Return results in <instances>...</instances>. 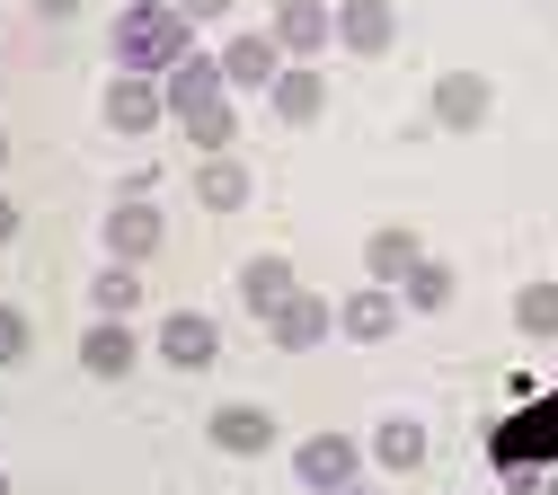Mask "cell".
<instances>
[{"label":"cell","mask_w":558,"mask_h":495,"mask_svg":"<svg viewBox=\"0 0 558 495\" xmlns=\"http://www.w3.org/2000/svg\"><path fill=\"white\" fill-rule=\"evenodd\" d=\"M541 495H558V469H549V478H541Z\"/></svg>","instance_id":"cell-29"},{"label":"cell","mask_w":558,"mask_h":495,"mask_svg":"<svg viewBox=\"0 0 558 495\" xmlns=\"http://www.w3.org/2000/svg\"><path fill=\"white\" fill-rule=\"evenodd\" d=\"M160 107H169V89H151L143 71H116V89H107V124H116V133H151Z\"/></svg>","instance_id":"cell-9"},{"label":"cell","mask_w":558,"mask_h":495,"mask_svg":"<svg viewBox=\"0 0 558 495\" xmlns=\"http://www.w3.org/2000/svg\"><path fill=\"white\" fill-rule=\"evenodd\" d=\"M0 495H10V478H0Z\"/></svg>","instance_id":"cell-32"},{"label":"cell","mask_w":558,"mask_h":495,"mask_svg":"<svg viewBox=\"0 0 558 495\" xmlns=\"http://www.w3.org/2000/svg\"><path fill=\"white\" fill-rule=\"evenodd\" d=\"M514 327L523 336H558V283H523L514 293Z\"/></svg>","instance_id":"cell-23"},{"label":"cell","mask_w":558,"mask_h":495,"mask_svg":"<svg viewBox=\"0 0 558 495\" xmlns=\"http://www.w3.org/2000/svg\"><path fill=\"white\" fill-rule=\"evenodd\" d=\"M195 203H204V212H240V203H248V169H240L231 151H214V160L195 169Z\"/></svg>","instance_id":"cell-18"},{"label":"cell","mask_w":558,"mask_h":495,"mask_svg":"<svg viewBox=\"0 0 558 495\" xmlns=\"http://www.w3.org/2000/svg\"><path fill=\"white\" fill-rule=\"evenodd\" d=\"M373 460H381V469H426V424H416V416H390L381 434H373Z\"/></svg>","instance_id":"cell-20"},{"label":"cell","mask_w":558,"mask_h":495,"mask_svg":"<svg viewBox=\"0 0 558 495\" xmlns=\"http://www.w3.org/2000/svg\"><path fill=\"white\" fill-rule=\"evenodd\" d=\"M337 45L345 53H390L399 45V18H390V0H345V10H337Z\"/></svg>","instance_id":"cell-8"},{"label":"cell","mask_w":558,"mask_h":495,"mask_svg":"<svg viewBox=\"0 0 558 495\" xmlns=\"http://www.w3.org/2000/svg\"><path fill=\"white\" fill-rule=\"evenodd\" d=\"M426 107H435V124H444V133H478V124H487V107H497V89H487L478 71H444Z\"/></svg>","instance_id":"cell-5"},{"label":"cell","mask_w":558,"mask_h":495,"mask_svg":"<svg viewBox=\"0 0 558 495\" xmlns=\"http://www.w3.org/2000/svg\"><path fill=\"white\" fill-rule=\"evenodd\" d=\"M293 469H302V486H319V495H337V486H355V469H364V451L345 443V434H311V443L293 451Z\"/></svg>","instance_id":"cell-6"},{"label":"cell","mask_w":558,"mask_h":495,"mask_svg":"<svg viewBox=\"0 0 558 495\" xmlns=\"http://www.w3.org/2000/svg\"><path fill=\"white\" fill-rule=\"evenodd\" d=\"M222 89H231V81H222V62H214V53H186V62L169 71V107H178V115H195V107H214Z\"/></svg>","instance_id":"cell-17"},{"label":"cell","mask_w":558,"mask_h":495,"mask_svg":"<svg viewBox=\"0 0 558 495\" xmlns=\"http://www.w3.org/2000/svg\"><path fill=\"white\" fill-rule=\"evenodd\" d=\"M89 301H98V319H133V310H143V274H133V265H107V274L89 283Z\"/></svg>","instance_id":"cell-22"},{"label":"cell","mask_w":558,"mask_h":495,"mask_svg":"<svg viewBox=\"0 0 558 495\" xmlns=\"http://www.w3.org/2000/svg\"><path fill=\"white\" fill-rule=\"evenodd\" d=\"M178 124H186V141H195V151L214 160V151H231V133H240V107H222V98H214V107H195V115H178Z\"/></svg>","instance_id":"cell-21"},{"label":"cell","mask_w":558,"mask_h":495,"mask_svg":"<svg viewBox=\"0 0 558 495\" xmlns=\"http://www.w3.org/2000/svg\"><path fill=\"white\" fill-rule=\"evenodd\" d=\"M275 115H284V124H319V107H328V81H319V71L311 62H293V71H275Z\"/></svg>","instance_id":"cell-15"},{"label":"cell","mask_w":558,"mask_h":495,"mask_svg":"<svg viewBox=\"0 0 558 495\" xmlns=\"http://www.w3.org/2000/svg\"><path fill=\"white\" fill-rule=\"evenodd\" d=\"M337 495H373V486H337Z\"/></svg>","instance_id":"cell-30"},{"label":"cell","mask_w":558,"mask_h":495,"mask_svg":"<svg viewBox=\"0 0 558 495\" xmlns=\"http://www.w3.org/2000/svg\"><path fill=\"white\" fill-rule=\"evenodd\" d=\"M107 248H116V265H143V257H160V248H169L160 203H151V195H124V203L107 212Z\"/></svg>","instance_id":"cell-3"},{"label":"cell","mask_w":558,"mask_h":495,"mask_svg":"<svg viewBox=\"0 0 558 495\" xmlns=\"http://www.w3.org/2000/svg\"><path fill=\"white\" fill-rule=\"evenodd\" d=\"M214 443L240 451V460H257V451H275V416L266 407H214Z\"/></svg>","instance_id":"cell-16"},{"label":"cell","mask_w":558,"mask_h":495,"mask_svg":"<svg viewBox=\"0 0 558 495\" xmlns=\"http://www.w3.org/2000/svg\"><path fill=\"white\" fill-rule=\"evenodd\" d=\"M337 327L355 336V345H381V336L399 327V301H390V283H364L355 301H337Z\"/></svg>","instance_id":"cell-13"},{"label":"cell","mask_w":558,"mask_h":495,"mask_svg":"<svg viewBox=\"0 0 558 495\" xmlns=\"http://www.w3.org/2000/svg\"><path fill=\"white\" fill-rule=\"evenodd\" d=\"M27 345H36V327H27V310H10V301H0V363H19Z\"/></svg>","instance_id":"cell-25"},{"label":"cell","mask_w":558,"mask_h":495,"mask_svg":"<svg viewBox=\"0 0 558 495\" xmlns=\"http://www.w3.org/2000/svg\"><path fill=\"white\" fill-rule=\"evenodd\" d=\"M328 327H337V310H328L319 293H302V283H293V293H284V301L266 310V336L284 345V354H311V345H319Z\"/></svg>","instance_id":"cell-4"},{"label":"cell","mask_w":558,"mask_h":495,"mask_svg":"<svg viewBox=\"0 0 558 495\" xmlns=\"http://www.w3.org/2000/svg\"><path fill=\"white\" fill-rule=\"evenodd\" d=\"M0 169H10V141H0Z\"/></svg>","instance_id":"cell-31"},{"label":"cell","mask_w":558,"mask_h":495,"mask_svg":"<svg viewBox=\"0 0 558 495\" xmlns=\"http://www.w3.org/2000/svg\"><path fill=\"white\" fill-rule=\"evenodd\" d=\"M416 257H426V239H416L408 222H390V231H373V239H364V274H373V283H408V274H416Z\"/></svg>","instance_id":"cell-12"},{"label":"cell","mask_w":558,"mask_h":495,"mask_svg":"<svg viewBox=\"0 0 558 495\" xmlns=\"http://www.w3.org/2000/svg\"><path fill=\"white\" fill-rule=\"evenodd\" d=\"M81 10V0H36V18H72Z\"/></svg>","instance_id":"cell-28"},{"label":"cell","mask_w":558,"mask_h":495,"mask_svg":"<svg viewBox=\"0 0 558 495\" xmlns=\"http://www.w3.org/2000/svg\"><path fill=\"white\" fill-rule=\"evenodd\" d=\"M178 10H186V27H195V18H231V0H178Z\"/></svg>","instance_id":"cell-26"},{"label":"cell","mask_w":558,"mask_h":495,"mask_svg":"<svg viewBox=\"0 0 558 495\" xmlns=\"http://www.w3.org/2000/svg\"><path fill=\"white\" fill-rule=\"evenodd\" d=\"M186 36H195V27H186L178 0H133V10H116V62L143 71V81H151V71H178V62L195 53Z\"/></svg>","instance_id":"cell-2"},{"label":"cell","mask_w":558,"mask_h":495,"mask_svg":"<svg viewBox=\"0 0 558 495\" xmlns=\"http://www.w3.org/2000/svg\"><path fill=\"white\" fill-rule=\"evenodd\" d=\"M275 71H284V45L275 36H231L222 45V81L231 89H275Z\"/></svg>","instance_id":"cell-10"},{"label":"cell","mask_w":558,"mask_h":495,"mask_svg":"<svg viewBox=\"0 0 558 495\" xmlns=\"http://www.w3.org/2000/svg\"><path fill=\"white\" fill-rule=\"evenodd\" d=\"M266 36H275V45H284L293 62H311V53H319V45L337 36V18L319 10V0H284V10H275V27H266Z\"/></svg>","instance_id":"cell-11"},{"label":"cell","mask_w":558,"mask_h":495,"mask_svg":"<svg viewBox=\"0 0 558 495\" xmlns=\"http://www.w3.org/2000/svg\"><path fill=\"white\" fill-rule=\"evenodd\" d=\"M160 354H169L178 372H204V363L222 354V327L204 319V310H169V319H160Z\"/></svg>","instance_id":"cell-7"},{"label":"cell","mask_w":558,"mask_h":495,"mask_svg":"<svg viewBox=\"0 0 558 495\" xmlns=\"http://www.w3.org/2000/svg\"><path fill=\"white\" fill-rule=\"evenodd\" d=\"M10 239H19V203L0 195V248H10Z\"/></svg>","instance_id":"cell-27"},{"label":"cell","mask_w":558,"mask_h":495,"mask_svg":"<svg viewBox=\"0 0 558 495\" xmlns=\"http://www.w3.org/2000/svg\"><path fill=\"white\" fill-rule=\"evenodd\" d=\"M133 354H143V345H133V327H124V319H98V327L81 336V372L124 381V372H133Z\"/></svg>","instance_id":"cell-14"},{"label":"cell","mask_w":558,"mask_h":495,"mask_svg":"<svg viewBox=\"0 0 558 495\" xmlns=\"http://www.w3.org/2000/svg\"><path fill=\"white\" fill-rule=\"evenodd\" d=\"M487 460H497V478H506L514 495H541V469L558 460V389L523 398L497 434H487Z\"/></svg>","instance_id":"cell-1"},{"label":"cell","mask_w":558,"mask_h":495,"mask_svg":"<svg viewBox=\"0 0 558 495\" xmlns=\"http://www.w3.org/2000/svg\"><path fill=\"white\" fill-rule=\"evenodd\" d=\"M452 301V265L444 257H416V274H408V310H444Z\"/></svg>","instance_id":"cell-24"},{"label":"cell","mask_w":558,"mask_h":495,"mask_svg":"<svg viewBox=\"0 0 558 495\" xmlns=\"http://www.w3.org/2000/svg\"><path fill=\"white\" fill-rule=\"evenodd\" d=\"M284 293H293V265H284V257H248V265H240V301H248L257 319L284 301Z\"/></svg>","instance_id":"cell-19"}]
</instances>
